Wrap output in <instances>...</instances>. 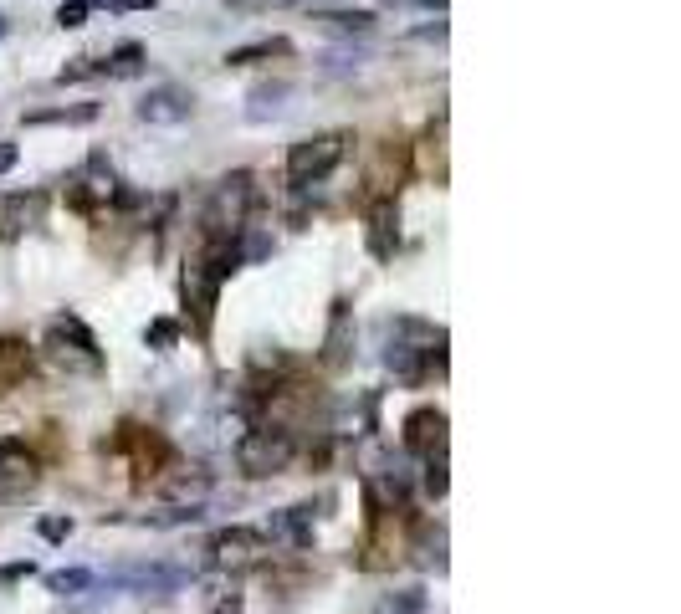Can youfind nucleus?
<instances>
[{"label": "nucleus", "mask_w": 681, "mask_h": 614, "mask_svg": "<svg viewBox=\"0 0 681 614\" xmlns=\"http://www.w3.org/2000/svg\"><path fill=\"white\" fill-rule=\"evenodd\" d=\"M446 333L420 323V318H395L390 328V348H385V364L400 384H425V374H431V364L441 369L446 364Z\"/></svg>", "instance_id": "1"}, {"label": "nucleus", "mask_w": 681, "mask_h": 614, "mask_svg": "<svg viewBox=\"0 0 681 614\" xmlns=\"http://www.w3.org/2000/svg\"><path fill=\"white\" fill-rule=\"evenodd\" d=\"M251 200H257V185H251L246 169H236V174H226V180H216V190H210V200H205V215H200L205 241H236V236L246 231Z\"/></svg>", "instance_id": "2"}, {"label": "nucleus", "mask_w": 681, "mask_h": 614, "mask_svg": "<svg viewBox=\"0 0 681 614\" xmlns=\"http://www.w3.org/2000/svg\"><path fill=\"white\" fill-rule=\"evenodd\" d=\"M349 144H354L349 128H328V134L297 139V144L287 149V180H292V185H318V180H328V174L344 164Z\"/></svg>", "instance_id": "3"}, {"label": "nucleus", "mask_w": 681, "mask_h": 614, "mask_svg": "<svg viewBox=\"0 0 681 614\" xmlns=\"http://www.w3.org/2000/svg\"><path fill=\"white\" fill-rule=\"evenodd\" d=\"M47 359L52 364H62L67 374H98L103 369V348H98V338H93V328L82 323V318H72V313H62L52 328H47Z\"/></svg>", "instance_id": "4"}, {"label": "nucleus", "mask_w": 681, "mask_h": 614, "mask_svg": "<svg viewBox=\"0 0 681 614\" xmlns=\"http://www.w3.org/2000/svg\"><path fill=\"white\" fill-rule=\"evenodd\" d=\"M292 456H297V441H292V430H282V425H257V430H246L236 441V466L246 476H257V481L287 471Z\"/></svg>", "instance_id": "5"}, {"label": "nucleus", "mask_w": 681, "mask_h": 614, "mask_svg": "<svg viewBox=\"0 0 681 614\" xmlns=\"http://www.w3.org/2000/svg\"><path fill=\"white\" fill-rule=\"evenodd\" d=\"M134 113H139V123L175 128V123H185L195 113V93H190V87H180V82H159V87H149V93L134 103Z\"/></svg>", "instance_id": "6"}, {"label": "nucleus", "mask_w": 681, "mask_h": 614, "mask_svg": "<svg viewBox=\"0 0 681 614\" xmlns=\"http://www.w3.org/2000/svg\"><path fill=\"white\" fill-rule=\"evenodd\" d=\"M405 451H415V456H446V415L441 410H410L405 415Z\"/></svg>", "instance_id": "7"}, {"label": "nucleus", "mask_w": 681, "mask_h": 614, "mask_svg": "<svg viewBox=\"0 0 681 614\" xmlns=\"http://www.w3.org/2000/svg\"><path fill=\"white\" fill-rule=\"evenodd\" d=\"M267 553V538L262 533H251V528H231V533H221L216 543H210V558H216V568H251Z\"/></svg>", "instance_id": "8"}, {"label": "nucleus", "mask_w": 681, "mask_h": 614, "mask_svg": "<svg viewBox=\"0 0 681 614\" xmlns=\"http://www.w3.org/2000/svg\"><path fill=\"white\" fill-rule=\"evenodd\" d=\"M180 287H185V307L195 313V328L205 333V328H210V313H216V292H221V282L210 277L205 261L195 256L190 267H185V282H180Z\"/></svg>", "instance_id": "9"}, {"label": "nucleus", "mask_w": 681, "mask_h": 614, "mask_svg": "<svg viewBox=\"0 0 681 614\" xmlns=\"http://www.w3.org/2000/svg\"><path fill=\"white\" fill-rule=\"evenodd\" d=\"M31 487H36V466H31V456H21V446L6 441V446H0V497L16 502V497H26Z\"/></svg>", "instance_id": "10"}, {"label": "nucleus", "mask_w": 681, "mask_h": 614, "mask_svg": "<svg viewBox=\"0 0 681 614\" xmlns=\"http://www.w3.org/2000/svg\"><path fill=\"white\" fill-rule=\"evenodd\" d=\"M395 246H400V210H395V200H379L369 210V256L390 261Z\"/></svg>", "instance_id": "11"}, {"label": "nucleus", "mask_w": 681, "mask_h": 614, "mask_svg": "<svg viewBox=\"0 0 681 614\" xmlns=\"http://www.w3.org/2000/svg\"><path fill=\"white\" fill-rule=\"evenodd\" d=\"M36 221H41V195H6L0 200V241H16Z\"/></svg>", "instance_id": "12"}, {"label": "nucleus", "mask_w": 681, "mask_h": 614, "mask_svg": "<svg viewBox=\"0 0 681 614\" xmlns=\"http://www.w3.org/2000/svg\"><path fill=\"white\" fill-rule=\"evenodd\" d=\"M292 98V82H262V87H251V108H246V118L251 123H267V118H277L282 113V103Z\"/></svg>", "instance_id": "13"}, {"label": "nucleus", "mask_w": 681, "mask_h": 614, "mask_svg": "<svg viewBox=\"0 0 681 614\" xmlns=\"http://www.w3.org/2000/svg\"><path fill=\"white\" fill-rule=\"evenodd\" d=\"M287 52H292L287 36H262V41H251V47H231L226 67H251V62H267V57H287Z\"/></svg>", "instance_id": "14"}, {"label": "nucleus", "mask_w": 681, "mask_h": 614, "mask_svg": "<svg viewBox=\"0 0 681 614\" xmlns=\"http://www.w3.org/2000/svg\"><path fill=\"white\" fill-rule=\"evenodd\" d=\"M328 36H369L374 31V11H323L313 16Z\"/></svg>", "instance_id": "15"}, {"label": "nucleus", "mask_w": 681, "mask_h": 614, "mask_svg": "<svg viewBox=\"0 0 681 614\" xmlns=\"http://www.w3.org/2000/svg\"><path fill=\"white\" fill-rule=\"evenodd\" d=\"M144 47H139V41H123V47H113L108 57H103V72L108 77H139L144 72Z\"/></svg>", "instance_id": "16"}, {"label": "nucleus", "mask_w": 681, "mask_h": 614, "mask_svg": "<svg viewBox=\"0 0 681 614\" xmlns=\"http://www.w3.org/2000/svg\"><path fill=\"white\" fill-rule=\"evenodd\" d=\"M98 118V103H77V108H52V113H26V123L31 128H41V123H93Z\"/></svg>", "instance_id": "17"}, {"label": "nucleus", "mask_w": 681, "mask_h": 614, "mask_svg": "<svg viewBox=\"0 0 681 614\" xmlns=\"http://www.w3.org/2000/svg\"><path fill=\"white\" fill-rule=\"evenodd\" d=\"M344 343H349V302H338V307H333V333H328V354H323V359H328V364H344V354H349Z\"/></svg>", "instance_id": "18"}, {"label": "nucleus", "mask_w": 681, "mask_h": 614, "mask_svg": "<svg viewBox=\"0 0 681 614\" xmlns=\"http://www.w3.org/2000/svg\"><path fill=\"white\" fill-rule=\"evenodd\" d=\"M98 6H93V0H62V6H57V26L62 31H77L82 21H88Z\"/></svg>", "instance_id": "19"}, {"label": "nucleus", "mask_w": 681, "mask_h": 614, "mask_svg": "<svg viewBox=\"0 0 681 614\" xmlns=\"http://www.w3.org/2000/svg\"><path fill=\"white\" fill-rule=\"evenodd\" d=\"M47 584H52V594H82V589H93V574L88 568H67V574H52Z\"/></svg>", "instance_id": "20"}, {"label": "nucleus", "mask_w": 681, "mask_h": 614, "mask_svg": "<svg viewBox=\"0 0 681 614\" xmlns=\"http://www.w3.org/2000/svg\"><path fill=\"white\" fill-rule=\"evenodd\" d=\"M175 338H180V328L169 323V318H154V323L144 328V343H149V348H159V354H164V348H175Z\"/></svg>", "instance_id": "21"}, {"label": "nucleus", "mask_w": 681, "mask_h": 614, "mask_svg": "<svg viewBox=\"0 0 681 614\" xmlns=\"http://www.w3.org/2000/svg\"><path fill=\"white\" fill-rule=\"evenodd\" d=\"M82 77H103V62H98V57H77L72 67H62V72H57V82H62V87H67V82H82Z\"/></svg>", "instance_id": "22"}, {"label": "nucleus", "mask_w": 681, "mask_h": 614, "mask_svg": "<svg viewBox=\"0 0 681 614\" xmlns=\"http://www.w3.org/2000/svg\"><path fill=\"white\" fill-rule=\"evenodd\" d=\"M420 609H425V594H420V589H405L400 599L379 604V614H420Z\"/></svg>", "instance_id": "23"}, {"label": "nucleus", "mask_w": 681, "mask_h": 614, "mask_svg": "<svg viewBox=\"0 0 681 614\" xmlns=\"http://www.w3.org/2000/svg\"><path fill=\"white\" fill-rule=\"evenodd\" d=\"M425 492H431V497H446V456H431V461H425Z\"/></svg>", "instance_id": "24"}, {"label": "nucleus", "mask_w": 681, "mask_h": 614, "mask_svg": "<svg viewBox=\"0 0 681 614\" xmlns=\"http://www.w3.org/2000/svg\"><path fill=\"white\" fill-rule=\"evenodd\" d=\"M93 6H108V11H154L159 0H93Z\"/></svg>", "instance_id": "25"}, {"label": "nucleus", "mask_w": 681, "mask_h": 614, "mask_svg": "<svg viewBox=\"0 0 681 614\" xmlns=\"http://www.w3.org/2000/svg\"><path fill=\"white\" fill-rule=\"evenodd\" d=\"M67 533H72V517H47V522H41V538H52V543L67 538Z\"/></svg>", "instance_id": "26"}, {"label": "nucleus", "mask_w": 681, "mask_h": 614, "mask_svg": "<svg viewBox=\"0 0 681 614\" xmlns=\"http://www.w3.org/2000/svg\"><path fill=\"white\" fill-rule=\"evenodd\" d=\"M16 159H21V149H16V144H0V174L16 169Z\"/></svg>", "instance_id": "27"}, {"label": "nucleus", "mask_w": 681, "mask_h": 614, "mask_svg": "<svg viewBox=\"0 0 681 614\" xmlns=\"http://www.w3.org/2000/svg\"><path fill=\"white\" fill-rule=\"evenodd\" d=\"M226 11H241V16L246 11H267V0H226Z\"/></svg>", "instance_id": "28"}, {"label": "nucleus", "mask_w": 681, "mask_h": 614, "mask_svg": "<svg viewBox=\"0 0 681 614\" xmlns=\"http://www.w3.org/2000/svg\"><path fill=\"white\" fill-rule=\"evenodd\" d=\"M415 6H431V11H446V0H415Z\"/></svg>", "instance_id": "29"}, {"label": "nucleus", "mask_w": 681, "mask_h": 614, "mask_svg": "<svg viewBox=\"0 0 681 614\" xmlns=\"http://www.w3.org/2000/svg\"><path fill=\"white\" fill-rule=\"evenodd\" d=\"M0 36H6V16H0Z\"/></svg>", "instance_id": "30"}]
</instances>
